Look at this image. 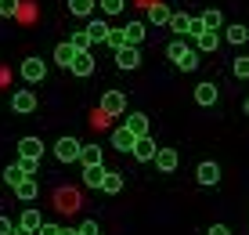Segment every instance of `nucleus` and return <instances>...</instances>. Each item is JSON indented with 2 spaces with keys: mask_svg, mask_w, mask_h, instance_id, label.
<instances>
[{
  "mask_svg": "<svg viewBox=\"0 0 249 235\" xmlns=\"http://www.w3.org/2000/svg\"><path fill=\"white\" fill-rule=\"evenodd\" d=\"M166 55H170V62L177 69H184V73H192V69L199 65V47H192V43H184V40H174L166 47Z\"/></svg>",
  "mask_w": 249,
  "mask_h": 235,
  "instance_id": "1",
  "label": "nucleus"
},
{
  "mask_svg": "<svg viewBox=\"0 0 249 235\" xmlns=\"http://www.w3.org/2000/svg\"><path fill=\"white\" fill-rule=\"evenodd\" d=\"M80 152H83V145L76 141V137H58V145H54V156L62 163H76V159H80Z\"/></svg>",
  "mask_w": 249,
  "mask_h": 235,
  "instance_id": "2",
  "label": "nucleus"
},
{
  "mask_svg": "<svg viewBox=\"0 0 249 235\" xmlns=\"http://www.w3.org/2000/svg\"><path fill=\"white\" fill-rule=\"evenodd\" d=\"M116 65L123 69V73H134V69L141 65V51H137L134 43H126V47H119V51H116Z\"/></svg>",
  "mask_w": 249,
  "mask_h": 235,
  "instance_id": "3",
  "label": "nucleus"
},
{
  "mask_svg": "<svg viewBox=\"0 0 249 235\" xmlns=\"http://www.w3.org/2000/svg\"><path fill=\"white\" fill-rule=\"evenodd\" d=\"M101 112H105V116H123L126 112V98L119 91H105L101 94Z\"/></svg>",
  "mask_w": 249,
  "mask_h": 235,
  "instance_id": "4",
  "label": "nucleus"
},
{
  "mask_svg": "<svg viewBox=\"0 0 249 235\" xmlns=\"http://www.w3.org/2000/svg\"><path fill=\"white\" fill-rule=\"evenodd\" d=\"M44 76H47L44 58H25V62H22V80H25V83H40Z\"/></svg>",
  "mask_w": 249,
  "mask_h": 235,
  "instance_id": "5",
  "label": "nucleus"
},
{
  "mask_svg": "<svg viewBox=\"0 0 249 235\" xmlns=\"http://www.w3.org/2000/svg\"><path fill=\"white\" fill-rule=\"evenodd\" d=\"M152 163H156V170H159V174H174V170H177V163H181V156H177V149H159Z\"/></svg>",
  "mask_w": 249,
  "mask_h": 235,
  "instance_id": "6",
  "label": "nucleus"
},
{
  "mask_svg": "<svg viewBox=\"0 0 249 235\" xmlns=\"http://www.w3.org/2000/svg\"><path fill=\"white\" fill-rule=\"evenodd\" d=\"M130 152H134V159H141V163H152L159 149H156V141H152V137L144 134V137H137V141H134V149H130Z\"/></svg>",
  "mask_w": 249,
  "mask_h": 235,
  "instance_id": "7",
  "label": "nucleus"
},
{
  "mask_svg": "<svg viewBox=\"0 0 249 235\" xmlns=\"http://www.w3.org/2000/svg\"><path fill=\"white\" fill-rule=\"evenodd\" d=\"M11 109L22 112V116H25V112H33V109H36V94H33L29 87H25V91H15L11 94Z\"/></svg>",
  "mask_w": 249,
  "mask_h": 235,
  "instance_id": "8",
  "label": "nucleus"
},
{
  "mask_svg": "<svg viewBox=\"0 0 249 235\" xmlns=\"http://www.w3.org/2000/svg\"><path fill=\"white\" fill-rule=\"evenodd\" d=\"M134 141H137V134H134V130L126 127V123L112 130V145H116L119 152H130V149H134Z\"/></svg>",
  "mask_w": 249,
  "mask_h": 235,
  "instance_id": "9",
  "label": "nucleus"
},
{
  "mask_svg": "<svg viewBox=\"0 0 249 235\" xmlns=\"http://www.w3.org/2000/svg\"><path fill=\"white\" fill-rule=\"evenodd\" d=\"M69 73L72 76H90L94 73V55L90 51H80V55L72 58V65H69Z\"/></svg>",
  "mask_w": 249,
  "mask_h": 235,
  "instance_id": "10",
  "label": "nucleus"
},
{
  "mask_svg": "<svg viewBox=\"0 0 249 235\" xmlns=\"http://www.w3.org/2000/svg\"><path fill=\"white\" fill-rule=\"evenodd\" d=\"M195 47H199V55H210V51H217V47H220L217 29H202L199 37H195Z\"/></svg>",
  "mask_w": 249,
  "mask_h": 235,
  "instance_id": "11",
  "label": "nucleus"
},
{
  "mask_svg": "<svg viewBox=\"0 0 249 235\" xmlns=\"http://www.w3.org/2000/svg\"><path fill=\"white\" fill-rule=\"evenodd\" d=\"M195 177H199V185L210 188V185H217V181H220V167H217V163H199Z\"/></svg>",
  "mask_w": 249,
  "mask_h": 235,
  "instance_id": "12",
  "label": "nucleus"
},
{
  "mask_svg": "<svg viewBox=\"0 0 249 235\" xmlns=\"http://www.w3.org/2000/svg\"><path fill=\"white\" fill-rule=\"evenodd\" d=\"M15 196H18L22 203H29V199H36V196H40V185H36V177H22L18 185H15Z\"/></svg>",
  "mask_w": 249,
  "mask_h": 235,
  "instance_id": "13",
  "label": "nucleus"
},
{
  "mask_svg": "<svg viewBox=\"0 0 249 235\" xmlns=\"http://www.w3.org/2000/svg\"><path fill=\"white\" fill-rule=\"evenodd\" d=\"M83 29L90 33V40H94V43H105V40H108V29H112V25H108L105 19H90L87 25H83Z\"/></svg>",
  "mask_w": 249,
  "mask_h": 235,
  "instance_id": "14",
  "label": "nucleus"
},
{
  "mask_svg": "<svg viewBox=\"0 0 249 235\" xmlns=\"http://www.w3.org/2000/svg\"><path fill=\"white\" fill-rule=\"evenodd\" d=\"M217 98H220L217 83H210V80H206V83H199V87H195V101H199V105H213Z\"/></svg>",
  "mask_w": 249,
  "mask_h": 235,
  "instance_id": "15",
  "label": "nucleus"
},
{
  "mask_svg": "<svg viewBox=\"0 0 249 235\" xmlns=\"http://www.w3.org/2000/svg\"><path fill=\"white\" fill-rule=\"evenodd\" d=\"M18 156H33V159H40V156H44V141H40V137H22L18 141Z\"/></svg>",
  "mask_w": 249,
  "mask_h": 235,
  "instance_id": "16",
  "label": "nucleus"
},
{
  "mask_svg": "<svg viewBox=\"0 0 249 235\" xmlns=\"http://www.w3.org/2000/svg\"><path fill=\"white\" fill-rule=\"evenodd\" d=\"M101 192H105V196H116V192H123V174H116V170H105V177H101Z\"/></svg>",
  "mask_w": 249,
  "mask_h": 235,
  "instance_id": "17",
  "label": "nucleus"
},
{
  "mask_svg": "<svg viewBox=\"0 0 249 235\" xmlns=\"http://www.w3.org/2000/svg\"><path fill=\"white\" fill-rule=\"evenodd\" d=\"M170 15H174V11H170L162 0H156V4L148 7V22H152V25H166V22H170Z\"/></svg>",
  "mask_w": 249,
  "mask_h": 235,
  "instance_id": "18",
  "label": "nucleus"
},
{
  "mask_svg": "<svg viewBox=\"0 0 249 235\" xmlns=\"http://www.w3.org/2000/svg\"><path fill=\"white\" fill-rule=\"evenodd\" d=\"M76 55H80V51H76L72 43H58V47H54V62L62 65V69L72 65V58H76Z\"/></svg>",
  "mask_w": 249,
  "mask_h": 235,
  "instance_id": "19",
  "label": "nucleus"
},
{
  "mask_svg": "<svg viewBox=\"0 0 249 235\" xmlns=\"http://www.w3.org/2000/svg\"><path fill=\"white\" fill-rule=\"evenodd\" d=\"M101 177H105V163H98V167H83V185H87V188H101Z\"/></svg>",
  "mask_w": 249,
  "mask_h": 235,
  "instance_id": "20",
  "label": "nucleus"
},
{
  "mask_svg": "<svg viewBox=\"0 0 249 235\" xmlns=\"http://www.w3.org/2000/svg\"><path fill=\"white\" fill-rule=\"evenodd\" d=\"M80 163H83V167H98V163H105V156H101V149H98V145H83Z\"/></svg>",
  "mask_w": 249,
  "mask_h": 235,
  "instance_id": "21",
  "label": "nucleus"
},
{
  "mask_svg": "<svg viewBox=\"0 0 249 235\" xmlns=\"http://www.w3.org/2000/svg\"><path fill=\"white\" fill-rule=\"evenodd\" d=\"M126 43H134V47H141V40H144V33H148V29H144V22H126Z\"/></svg>",
  "mask_w": 249,
  "mask_h": 235,
  "instance_id": "22",
  "label": "nucleus"
},
{
  "mask_svg": "<svg viewBox=\"0 0 249 235\" xmlns=\"http://www.w3.org/2000/svg\"><path fill=\"white\" fill-rule=\"evenodd\" d=\"M94 7H98V0H69V15H80V19L94 15Z\"/></svg>",
  "mask_w": 249,
  "mask_h": 235,
  "instance_id": "23",
  "label": "nucleus"
},
{
  "mask_svg": "<svg viewBox=\"0 0 249 235\" xmlns=\"http://www.w3.org/2000/svg\"><path fill=\"white\" fill-rule=\"evenodd\" d=\"M188 19H192V15H184V11H174V15H170V29H174L177 33V37H188Z\"/></svg>",
  "mask_w": 249,
  "mask_h": 235,
  "instance_id": "24",
  "label": "nucleus"
},
{
  "mask_svg": "<svg viewBox=\"0 0 249 235\" xmlns=\"http://www.w3.org/2000/svg\"><path fill=\"white\" fill-rule=\"evenodd\" d=\"M126 127L134 130L137 137H144L148 134V116H141V112H134V116H126Z\"/></svg>",
  "mask_w": 249,
  "mask_h": 235,
  "instance_id": "25",
  "label": "nucleus"
},
{
  "mask_svg": "<svg viewBox=\"0 0 249 235\" xmlns=\"http://www.w3.org/2000/svg\"><path fill=\"white\" fill-rule=\"evenodd\" d=\"M69 43H72L76 51H90V47H94V40H90V33H87V29H76L72 37H69Z\"/></svg>",
  "mask_w": 249,
  "mask_h": 235,
  "instance_id": "26",
  "label": "nucleus"
},
{
  "mask_svg": "<svg viewBox=\"0 0 249 235\" xmlns=\"http://www.w3.org/2000/svg\"><path fill=\"white\" fill-rule=\"evenodd\" d=\"M202 25L206 29H220V25H224V15H220L217 7H206L202 11Z\"/></svg>",
  "mask_w": 249,
  "mask_h": 235,
  "instance_id": "27",
  "label": "nucleus"
},
{
  "mask_svg": "<svg viewBox=\"0 0 249 235\" xmlns=\"http://www.w3.org/2000/svg\"><path fill=\"white\" fill-rule=\"evenodd\" d=\"M18 170L25 177H36L40 174V159H33V156H18Z\"/></svg>",
  "mask_w": 249,
  "mask_h": 235,
  "instance_id": "28",
  "label": "nucleus"
},
{
  "mask_svg": "<svg viewBox=\"0 0 249 235\" xmlns=\"http://www.w3.org/2000/svg\"><path fill=\"white\" fill-rule=\"evenodd\" d=\"M249 40V25H228V43H246Z\"/></svg>",
  "mask_w": 249,
  "mask_h": 235,
  "instance_id": "29",
  "label": "nucleus"
},
{
  "mask_svg": "<svg viewBox=\"0 0 249 235\" xmlns=\"http://www.w3.org/2000/svg\"><path fill=\"white\" fill-rule=\"evenodd\" d=\"M18 224H25V228H33V232H40V224H44V221H40V210H33V206H29V210H22Z\"/></svg>",
  "mask_w": 249,
  "mask_h": 235,
  "instance_id": "30",
  "label": "nucleus"
},
{
  "mask_svg": "<svg viewBox=\"0 0 249 235\" xmlns=\"http://www.w3.org/2000/svg\"><path fill=\"white\" fill-rule=\"evenodd\" d=\"M98 7L105 15H123V7H126V0H98Z\"/></svg>",
  "mask_w": 249,
  "mask_h": 235,
  "instance_id": "31",
  "label": "nucleus"
},
{
  "mask_svg": "<svg viewBox=\"0 0 249 235\" xmlns=\"http://www.w3.org/2000/svg\"><path fill=\"white\" fill-rule=\"evenodd\" d=\"M108 47H112V51H119V47H126V33L123 29H108Z\"/></svg>",
  "mask_w": 249,
  "mask_h": 235,
  "instance_id": "32",
  "label": "nucleus"
},
{
  "mask_svg": "<svg viewBox=\"0 0 249 235\" xmlns=\"http://www.w3.org/2000/svg\"><path fill=\"white\" fill-rule=\"evenodd\" d=\"M231 69H235L238 80H249V58H246V55H238L235 62H231Z\"/></svg>",
  "mask_w": 249,
  "mask_h": 235,
  "instance_id": "33",
  "label": "nucleus"
},
{
  "mask_svg": "<svg viewBox=\"0 0 249 235\" xmlns=\"http://www.w3.org/2000/svg\"><path fill=\"white\" fill-rule=\"evenodd\" d=\"M22 177H25V174L18 170V163H11V167H7V170H4V181H7V185H11V188H15V185H18V181H22Z\"/></svg>",
  "mask_w": 249,
  "mask_h": 235,
  "instance_id": "34",
  "label": "nucleus"
},
{
  "mask_svg": "<svg viewBox=\"0 0 249 235\" xmlns=\"http://www.w3.org/2000/svg\"><path fill=\"white\" fill-rule=\"evenodd\" d=\"M202 29H206V25H202V15H192V19H188V37H199Z\"/></svg>",
  "mask_w": 249,
  "mask_h": 235,
  "instance_id": "35",
  "label": "nucleus"
},
{
  "mask_svg": "<svg viewBox=\"0 0 249 235\" xmlns=\"http://www.w3.org/2000/svg\"><path fill=\"white\" fill-rule=\"evenodd\" d=\"M15 11H18V0H0V15L4 19H15Z\"/></svg>",
  "mask_w": 249,
  "mask_h": 235,
  "instance_id": "36",
  "label": "nucleus"
},
{
  "mask_svg": "<svg viewBox=\"0 0 249 235\" xmlns=\"http://www.w3.org/2000/svg\"><path fill=\"white\" fill-rule=\"evenodd\" d=\"M80 232H83V235H98V221H83Z\"/></svg>",
  "mask_w": 249,
  "mask_h": 235,
  "instance_id": "37",
  "label": "nucleus"
},
{
  "mask_svg": "<svg viewBox=\"0 0 249 235\" xmlns=\"http://www.w3.org/2000/svg\"><path fill=\"white\" fill-rule=\"evenodd\" d=\"M40 235H62V228H58V224H47V221H44V224H40Z\"/></svg>",
  "mask_w": 249,
  "mask_h": 235,
  "instance_id": "38",
  "label": "nucleus"
},
{
  "mask_svg": "<svg viewBox=\"0 0 249 235\" xmlns=\"http://www.w3.org/2000/svg\"><path fill=\"white\" fill-rule=\"evenodd\" d=\"M206 235H231V232H228V224H213V228L206 232Z\"/></svg>",
  "mask_w": 249,
  "mask_h": 235,
  "instance_id": "39",
  "label": "nucleus"
},
{
  "mask_svg": "<svg viewBox=\"0 0 249 235\" xmlns=\"http://www.w3.org/2000/svg\"><path fill=\"white\" fill-rule=\"evenodd\" d=\"M11 235H36V232H33V228H25V224H15Z\"/></svg>",
  "mask_w": 249,
  "mask_h": 235,
  "instance_id": "40",
  "label": "nucleus"
},
{
  "mask_svg": "<svg viewBox=\"0 0 249 235\" xmlns=\"http://www.w3.org/2000/svg\"><path fill=\"white\" fill-rule=\"evenodd\" d=\"M11 228H15V224L7 221V217H0V235H11Z\"/></svg>",
  "mask_w": 249,
  "mask_h": 235,
  "instance_id": "41",
  "label": "nucleus"
},
{
  "mask_svg": "<svg viewBox=\"0 0 249 235\" xmlns=\"http://www.w3.org/2000/svg\"><path fill=\"white\" fill-rule=\"evenodd\" d=\"M246 116H249V98H246Z\"/></svg>",
  "mask_w": 249,
  "mask_h": 235,
  "instance_id": "42",
  "label": "nucleus"
}]
</instances>
